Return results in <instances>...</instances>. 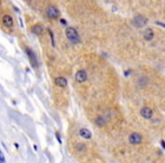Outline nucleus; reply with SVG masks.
I'll use <instances>...</instances> for the list:
<instances>
[{
  "instance_id": "nucleus-1",
  "label": "nucleus",
  "mask_w": 165,
  "mask_h": 163,
  "mask_svg": "<svg viewBox=\"0 0 165 163\" xmlns=\"http://www.w3.org/2000/svg\"><path fill=\"white\" fill-rule=\"evenodd\" d=\"M66 36L72 44H78L80 42V36H79L77 30L75 27H70V26L67 27L66 28Z\"/></svg>"
},
{
  "instance_id": "nucleus-2",
  "label": "nucleus",
  "mask_w": 165,
  "mask_h": 163,
  "mask_svg": "<svg viewBox=\"0 0 165 163\" xmlns=\"http://www.w3.org/2000/svg\"><path fill=\"white\" fill-rule=\"evenodd\" d=\"M148 23V19L143 15H136L132 19V24H134L135 27H138V28H141V27H145Z\"/></svg>"
},
{
  "instance_id": "nucleus-3",
  "label": "nucleus",
  "mask_w": 165,
  "mask_h": 163,
  "mask_svg": "<svg viewBox=\"0 0 165 163\" xmlns=\"http://www.w3.org/2000/svg\"><path fill=\"white\" fill-rule=\"evenodd\" d=\"M45 14H47V16L50 19H57V18H59V16H60V13H59L58 8L53 7V6L48 7L47 10H45Z\"/></svg>"
},
{
  "instance_id": "nucleus-4",
  "label": "nucleus",
  "mask_w": 165,
  "mask_h": 163,
  "mask_svg": "<svg viewBox=\"0 0 165 163\" xmlns=\"http://www.w3.org/2000/svg\"><path fill=\"white\" fill-rule=\"evenodd\" d=\"M26 55H27L28 59H30V64H31V65L34 67V68H36V67H37V65H39V62H37L36 55L34 53V52H33V50H32V49H30V48H26Z\"/></svg>"
},
{
  "instance_id": "nucleus-5",
  "label": "nucleus",
  "mask_w": 165,
  "mask_h": 163,
  "mask_svg": "<svg viewBox=\"0 0 165 163\" xmlns=\"http://www.w3.org/2000/svg\"><path fill=\"white\" fill-rule=\"evenodd\" d=\"M141 141H143V137L138 132H132L129 135V143L131 145H138L141 143Z\"/></svg>"
},
{
  "instance_id": "nucleus-6",
  "label": "nucleus",
  "mask_w": 165,
  "mask_h": 163,
  "mask_svg": "<svg viewBox=\"0 0 165 163\" xmlns=\"http://www.w3.org/2000/svg\"><path fill=\"white\" fill-rule=\"evenodd\" d=\"M75 79L77 83H84V82L87 81V73L86 70H78L75 75Z\"/></svg>"
},
{
  "instance_id": "nucleus-7",
  "label": "nucleus",
  "mask_w": 165,
  "mask_h": 163,
  "mask_svg": "<svg viewBox=\"0 0 165 163\" xmlns=\"http://www.w3.org/2000/svg\"><path fill=\"white\" fill-rule=\"evenodd\" d=\"M140 116L144 118V119H152V117H153V110L148 107L141 108V110H140Z\"/></svg>"
},
{
  "instance_id": "nucleus-8",
  "label": "nucleus",
  "mask_w": 165,
  "mask_h": 163,
  "mask_svg": "<svg viewBox=\"0 0 165 163\" xmlns=\"http://www.w3.org/2000/svg\"><path fill=\"white\" fill-rule=\"evenodd\" d=\"M2 24H4L6 27L11 28V27L14 26V19H13V17H11L10 15H8V14H5V15L2 16Z\"/></svg>"
},
{
  "instance_id": "nucleus-9",
  "label": "nucleus",
  "mask_w": 165,
  "mask_h": 163,
  "mask_svg": "<svg viewBox=\"0 0 165 163\" xmlns=\"http://www.w3.org/2000/svg\"><path fill=\"white\" fill-rule=\"evenodd\" d=\"M79 136L82 138H85V139H91L93 135H92L91 130L87 129V128H80V129H79Z\"/></svg>"
},
{
  "instance_id": "nucleus-10",
  "label": "nucleus",
  "mask_w": 165,
  "mask_h": 163,
  "mask_svg": "<svg viewBox=\"0 0 165 163\" xmlns=\"http://www.w3.org/2000/svg\"><path fill=\"white\" fill-rule=\"evenodd\" d=\"M54 83H56V85L59 87H66L67 86V84H68V82L67 79L65 78V77H57L56 79H54Z\"/></svg>"
},
{
  "instance_id": "nucleus-11",
  "label": "nucleus",
  "mask_w": 165,
  "mask_h": 163,
  "mask_svg": "<svg viewBox=\"0 0 165 163\" xmlns=\"http://www.w3.org/2000/svg\"><path fill=\"white\" fill-rule=\"evenodd\" d=\"M154 31L152 30V28H147V30H145L144 32V39L146 41H152L154 39Z\"/></svg>"
},
{
  "instance_id": "nucleus-12",
  "label": "nucleus",
  "mask_w": 165,
  "mask_h": 163,
  "mask_svg": "<svg viewBox=\"0 0 165 163\" xmlns=\"http://www.w3.org/2000/svg\"><path fill=\"white\" fill-rule=\"evenodd\" d=\"M32 32L35 34V35H41L42 32H43V27H42L41 24H36L32 27Z\"/></svg>"
},
{
  "instance_id": "nucleus-13",
  "label": "nucleus",
  "mask_w": 165,
  "mask_h": 163,
  "mask_svg": "<svg viewBox=\"0 0 165 163\" xmlns=\"http://www.w3.org/2000/svg\"><path fill=\"white\" fill-rule=\"evenodd\" d=\"M96 125L100 126V127L104 126V125H105V120H104V118L103 117H97L96 118Z\"/></svg>"
},
{
  "instance_id": "nucleus-14",
  "label": "nucleus",
  "mask_w": 165,
  "mask_h": 163,
  "mask_svg": "<svg viewBox=\"0 0 165 163\" xmlns=\"http://www.w3.org/2000/svg\"><path fill=\"white\" fill-rule=\"evenodd\" d=\"M0 163H7L6 161V158H5V154L2 153V151L0 150Z\"/></svg>"
},
{
  "instance_id": "nucleus-15",
  "label": "nucleus",
  "mask_w": 165,
  "mask_h": 163,
  "mask_svg": "<svg viewBox=\"0 0 165 163\" xmlns=\"http://www.w3.org/2000/svg\"><path fill=\"white\" fill-rule=\"evenodd\" d=\"M49 33H50V36H51V41H52V44L54 46V39H53V33H52L51 31L49 30Z\"/></svg>"
},
{
  "instance_id": "nucleus-16",
  "label": "nucleus",
  "mask_w": 165,
  "mask_h": 163,
  "mask_svg": "<svg viewBox=\"0 0 165 163\" xmlns=\"http://www.w3.org/2000/svg\"><path fill=\"white\" fill-rule=\"evenodd\" d=\"M56 137H57V139H58V142H59V144H61V138H60V136H59V134H58V132H57V134H56Z\"/></svg>"
},
{
  "instance_id": "nucleus-17",
  "label": "nucleus",
  "mask_w": 165,
  "mask_h": 163,
  "mask_svg": "<svg viewBox=\"0 0 165 163\" xmlns=\"http://www.w3.org/2000/svg\"><path fill=\"white\" fill-rule=\"evenodd\" d=\"M156 24H157V25H160L161 27H164V24H163V23H161V22H156Z\"/></svg>"
},
{
  "instance_id": "nucleus-18",
  "label": "nucleus",
  "mask_w": 165,
  "mask_h": 163,
  "mask_svg": "<svg viewBox=\"0 0 165 163\" xmlns=\"http://www.w3.org/2000/svg\"><path fill=\"white\" fill-rule=\"evenodd\" d=\"M161 145H162V147H163V148H165V143H164V141H161Z\"/></svg>"
},
{
  "instance_id": "nucleus-19",
  "label": "nucleus",
  "mask_w": 165,
  "mask_h": 163,
  "mask_svg": "<svg viewBox=\"0 0 165 163\" xmlns=\"http://www.w3.org/2000/svg\"><path fill=\"white\" fill-rule=\"evenodd\" d=\"M0 7H1V2H0Z\"/></svg>"
}]
</instances>
